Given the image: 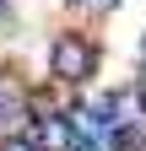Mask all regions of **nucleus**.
<instances>
[{"mask_svg":"<svg viewBox=\"0 0 146 151\" xmlns=\"http://www.w3.org/2000/svg\"><path fill=\"white\" fill-rule=\"evenodd\" d=\"M92 70H98V49L87 43V38H76V32L54 38V49H49V76H54V81H65V86H81Z\"/></svg>","mask_w":146,"mask_h":151,"instance_id":"nucleus-1","label":"nucleus"},{"mask_svg":"<svg viewBox=\"0 0 146 151\" xmlns=\"http://www.w3.org/2000/svg\"><path fill=\"white\" fill-rule=\"evenodd\" d=\"M81 135L76 124H70V113H38V124H33V146L38 151H70Z\"/></svg>","mask_w":146,"mask_h":151,"instance_id":"nucleus-2","label":"nucleus"},{"mask_svg":"<svg viewBox=\"0 0 146 151\" xmlns=\"http://www.w3.org/2000/svg\"><path fill=\"white\" fill-rule=\"evenodd\" d=\"M98 146L103 151H146V124H124V119H114L98 135Z\"/></svg>","mask_w":146,"mask_h":151,"instance_id":"nucleus-3","label":"nucleus"},{"mask_svg":"<svg viewBox=\"0 0 146 151\" xmlns=\"http://www.w3.org/2000/svg\"><path fill=\"white\" fill-rule=\"evenodd\" d=\"M16 119H22V97H16L11 86H0V129H11Z\"/></svg>","mask_w":146,"mask_h":151,"instance_id":"nucleus-4","label":"nucleus"},{"mask_svg":"<svg viewBox=\"0 0 146 151\" xmlns=\"http://www.w3.org/2000/svg\"><path fill=\"white\" fill-rule=\"evenodd\" d=\"M0 151H38V146H33V135H6Z\"/></svg>","mask_w":146,"mask_h":151,"instance_id":"nucleus-5","label":"nucleus"},{"mask_svg":"<svg viewBox=\"0 0 146 151\" xmlns=\"http://www.w3.org/2000/svg\"><path fill=\"white\" fill-rule=\"evenodd\" d=\"M70 151H103L98 140H76V146H70Z\"/></svg>","mask_w":146,"mask_h":151,"instance_id":"nucleus-6","label":"nucleus"},{"mask_svg":"<svg viewBox=\"0 0 146 151\" xmlns=\"http://www.w3.org/2000/svg\"><path fill=\"white\" fill-rule=\"evenodd\" d=\"M135 92H141V108H146V70H141V86H135Z\"/></svg>","mask_w":146,"mask_h":151,"instance_id":"nucleus-7","label":"nucleus"},{"mask_svg":"<svg viewBox=\"0 0 146 151\" xmlns=\"http://www.w3.org/2000/svg\"><path fill=\"white\" fill-rule=\"evenodd\" d=\"M70 6H87V0H70Z\"/></svg>","mask_w":146,"mask_h":151,"instance_id":"nucleus-8","label":"nucleus"}]
</instances>
